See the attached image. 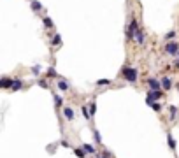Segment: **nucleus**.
<instances>
[{
    "label": "nucleus",
    "mask_w": 179,
    "mask_h": 158,
    "mask_svg": "<svg viewBox=\"0 0 179 158\" xmlns=\"http://www.w3.org/2000/svg\"><path fill=\"white\" fill-rule=\"evenodd\" d=\"M123 77H125L127 81H130V83H133V81L137 79V70H135V69H130V67H125V69H123Z\"/></svg>",
    "instance_id": "f257e3e1"
},
{
    "label": "nucleus",
    "mask_w": 179,
    "mask_h": 158,
    "mask_svg": "<svg viewBox=\"0 0 179 158\" xmlns=\"http://www.w3.org/2000/svg\"><path fill=\"white\" fill-rule=\"evenodd\" d=\"M135 33H137V21L132 20V23H130V26H128V32H127V37H128V39H133Z\"/></svg>",
    "instance_id": "f03ea898"
},
{
    "label": "nucleus",
    "mask_w": 179,
    "mask_h": 158,
    "mask_svg": "<svg viewBox=\"0 0 179 158\" xmlns=\"http://www.w3.org/2000/svg\"><path fill=\"white\" fill-rule=\"evenodd\" d=\"M165 51L169 53V54H176V53H179V51H177V44L169 42V44H167V48H165Z\"/></svg>",
    "instance_id": "7ed1b4c3"
},
{
    "label": "nucleus",
    "mask_w": 179,
    "mask_h": 158,
    "mask_svg": "<svg viewBox=\"0 0 179 158\" xmlns=\"http://www.w3.org/2000/svg\"><path fill=\"white\" fill-rule=\"evenodd\" d=\"M148 84L155 90V91H158V90H160V83L156 81V79H148Z\"/></svg>",
    "instance_id": "20e7f679"
},
{
    "label": "nucleus",
    "mask_w": 179,
    "mask_h": 158,
    "mask_svg": "<svg viewBox=\"0 0 179 158\" xmlns=\"http://www.w3.org/2000/svg\"><path fill=\"white\" fill-rule=\"evenodd\" d=\"M167 141H169L170 149H176V141H174V137H172V134H170V132H167Z\"/></svg>",
    "instance_id": "39448f33"
},
{
    "label": "nucleus",
    "mask_w": 179,
    "mask_h": 158,
    "mask_svg": "<svg viewBox=\"0 0 179 158\" xmlns=\"http://www.w3.org/2000/svg\"><path fill=\"white\" fill-rule=\"evenodd\" d=\"M63 114H65V118H67V119H74V111H72L70 107H65Z\"/></svg>",
    "instance_id": "423d86ee"
},
{
    "label": "nucleus",
    "mask_w": 179,
    "mask_h": 158,
    "mask_svg": "<svg viewBox=\"0 0 179 158\" xmlns=\"http://www.w3.org/2000/svg\"><path fill=\"white\" fill-rule=\"evenodd\" d=\"M0 84H2V88H11V86H12V81L7 79V77H4V79L0 81Z\"/></svg>",
    "instance_id": "0eeeda50"
},
{
    "label": "nucleus",
    "mask_w": 179,
    "mask_h": 158,
    "mask_svg": "<svg viewBox=\"0 0 179 158\" xmlns=\"http://www.w3.org/2000/svg\"><path fill=\"white\" fill-rule=\"evenodd\" d=\"M135 41L139 42V44H142V42H144V33H142L140 30H137V33H135Z\"/></svg>",
    "instance_id": "6e6552de"
},
{
    "label": "nucleus",
    "mask_w": 179,
    "mask_h": 158,
    "mask_svg": "<svg viewBox=\"0 0 179 158\" xmlns=\"http://www.w3.org/2000/svg\"><path fill=\"white\" fill-rule=\"evenodd\" d=\"M162 86H163V88H165V90H169L170 86H172V81H170L169 77H165V79H163V81H162Z\"/></svg>",
    "instance_id": "1a4fd4ad"
},
{
    "label": "nucleus",
    "mask_w": 179,
    "mask_h": 158,
    "mask_svg": "<svg viewBox=\"0 0 179 158\" xmlns=\"http://www.w3.org/2000/svg\"><path fill=\"white\" fill-rule=\"evenodd\" d=\"M40 7H42V5H40V2L32 0V9H33V11H40Z\"/></svg>",
    "instance_id": "9d476101"
},
{
    "label": "nucleus",
    "mask_w": 179,
    "mask_h": 158,
    "mask_svg": "<svg viewBox=\"0 0 179 158\" xmlns=\"http://www.w3.org/2000/svg\"><path fill=\"white\" fill-rule=\"evenodd\" d=\"M11 88H12V90H20V88H21V81H20V79L12 81V86H11Z\"/></svg>",
    "instance_id": "9b49d317"
},
{
    "label": "nucleus",
    "mask_w": 179,
    "mask_h": 158,
    "mask_svg": "<svg viewBox=\"0 0 179 158\" xmlns=\"http://www.w3.org/2000/svg\"><path fill=\"white\" fill-rule=\"evenodd\" d=\"M84 151H86V153H95V147L91 146V144H84Z\"/></svg>",
    "instance_id": "f8f14e48"
},
{
    "label": "nucleus",
    "mask_w": 179,
    "mask_h": 158,
    "mask_svg": "<svg viewBox=\"0 0 179 158\" xmlns=\"http://www.w3.org/2000/svg\"><path fill=\"white\" fill-rule=\"evenodd\" d=\"M58 88H60V90H63V91H65V90L69 88V84L65 83V81H60V83H58Z\"/></svg>",
    "instance_id": "ddd939ff"
},
{
    "label": "nucleus",
    "mask_w": 179,
    "mask_h": 158,
    "mask_svg": "<svg viewBox=\"0 0 179 158\" xmlns=\"http://www.w3.org/2000/svg\"><path fill=\"white\" fill-rule=\"evenodd\" d=\"M44 25L49 28V26H53V21H51V18H44Z\"/></svg>",
    "instance_id": "4468645a"
},
{
    "label": "nucleus",
    "mask_w": 179,
    "mask_h": 158,
    "mask_svg": "<svg viewBox=\"0 0 179 158\" xmlns=\"http://www.w3.org/2000/svg\"><path fill=\"white\" fill-rule=\"evenodd\" d=\"M76 155L79 158H84V151H83V149H76Z\"/></svg>",
    "instance_id": "2eb2a0df"
},
{
    "label": "nucleus",
    "mask_w": 179,
    "mask_h": 158,
    "mask_svg": "<svg viewBox=\"0 0 179 158\" xmlns=\"http://www.w3.org/2000/svg\"><path fill=\"white\" fill-rule=\"evenodd\" d=\"M60 42H61V39H60V35H56V37L53 39V44H55V46H58Z\"/></svg>",
    "instance_id": "dca6fc26"
},
{
    "label": "nucleus",
    "mask_w": 179,
    "mask_h": 158,
    "mask_svg": "<svg viewBox=\"0 0 179 158\" xmlns=\"http://www.w3.org/2000/svg\"><path fill=\"white\" fill-rule=\"evenodd\" d=\"M90 113H91V114H95V102H91V104H90Z\"/></svg>",
    "instance_id": "f3484780"
},
{
    "label": "nucleus",
    "mask_w": 179,
    "mask_h": 158,
    "mask_svg": "<svg viewBox=\"0 0 179 158\" xmlns=\"http://www.w3.org/2000/svg\"><path fill=\"white\" fill-rule=\"evenodd\" d=\"M48 74H49V77H56V72H55V69H49V70H48Z\"/></svg>",
    "instance_id": "a211bd4d"
},
{
    "label": "nucleus",
    "mask_w": 179,
    "mask_h": 158,
    "mask_svg": "<svg viewBox=\"0 0 179 158\" xmlns=\"http://www.w3.org/2000/svg\"><path fill=\"white\" fill-rule=\"evenodd\" d=\"M149 107H153V109H155V111H160V105L156 104V102H153V104L149 105Z\"/></svg>",
    "instance_id": "6ab92c4d"
},
{
    "label": "nucleus",
    "mask_w": 179,
    "mask_h": 158,
    "mask_svg": "<svg viewBox=\"0 0 179 158\" xmlns=\"http://www.w3.org/2000/svg\"><path fill=\"white\" fill-rule=\"evenodd\" d=\"M55 104H56V105H61V97H55Z\"/></svg>",
    "instance_id": "aec40b11"
},
{
    "label": "nucleus",
    "mask_w": 179,
    "mask_h": 158,
    "mask_svg": "<svg viewBox=\"0 0 179 158\" xmlns=\"http://www.w3.org/2000/svg\"><path fill=\"white\" fill-rule=\"evenodd\" d=\"M39 86H42V88H48V83H46V81H42V79H40V81H39Z\"/></svg>",
    "instance_id": "412c9836"
},
{
    "label": "nucleus",
    "mask_w": 179,
    "mask_h": 158,
    "mask_svg": "<svg viewBox=\"0 0 179 158\" xmlns=\"http://www.w3.org/2000/svg\"><path fill=\"white\" fill-rule=\"evenodd\" d=\"M32 70H33V74H39L40 67H39V65H35V67H33V69H32Z\"/></svg>",
    "instance_id": "4be33fe9"
},
{
    "label": "nucleus",
    "mask_w": 179,
    "mask_h": 158,
    "mask_svg": "<svg viewBox=\"0 0 179 158\" xmlns=\"http://www.w3.org/2000/svg\"><path fill=\"white\" fill-rule=\"evenodd\" d=\"M99 84H109V79H100Z\"/></svg>",
    "instance_id": "5701e85b"
},
{
    "label": "nucleus",
    "mask_w": 179,
    "mask_h": 158,
    "mask_svg": "<svg viewBox=\"0 0 179 158\" xmlns=\"http://www.w3.org/2000/svg\"><path fill=\"white\" fill-rule=\"evenodd\" d=\"M95 139H97L99 142H100V141H102V139H100V134H99V130H95Z\"/></svg>",
    "instance_id": "b1692460"
},
{
    "label": "nucleus",
    "mask_w": 179,
    "mask_h": 158,
    "mask_svg": "<svg viewBox=\"0 0 179 158\" xmlns=\"http://www.w3.org/2000/svg\"><path fill=\"white\" fill-rule=\"evenodd\" d=\"M174 35H176V32H169V33H167V39H172Z\"/></svg>",
    "instance_id": "393cba45"
},
{
    "label": "nucleus",
    "mask_w": 179,
    "mask_h": 158,
    "mask_svg": "<svg viewBox=\"0 0 179 158\" xmlns=\"http://www.w3.org/2000/svg\"><path fill=\"white\" fill-rule=\"evenodd\" d=\"M102 158H109V153H107V151H105V153H104V155H102Z\"/></svg>",
    "instance_id": "a878e982"
}]
</instances>
